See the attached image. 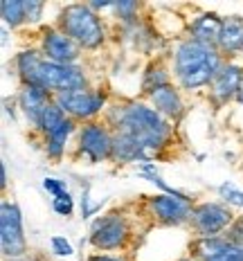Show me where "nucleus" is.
<instances>
[{"label":"nucleus","instance_id":"c85d7f7f","mask_svg":"<svg viewBox=\"0 0 243 261\" xmlns=\"http://www.w3.org/2000/svg\"><path fill=\"white\" fill-rule=\"evenodd\" d=\"M41 187H43V192H47V194L52 196V198H59V196H63L66 192H70L66 180H59V178H50V176L43 178Z\"/></svg>","mask_w":243,"mask_h":261},{"label":"nucleus","instance_id":"dca6fc26","mask_svg":"<svg viewBox=\"0 0 243 261\" xmlns=\"http://www.w3.org/2000/svg\"><path fill=\"white\" fill-rule=\"evenodd\" d=\"M216 50L228 61L243 54V16H225L223 18V30H221Z\"/></svg>","mask_w":243,"mask_h":261},{"label":"nucleus","instance_id":"6ab92c4d","mask_svg":"<svg viewBox=\"0 0 243 261\" xmlns=\"http://www.w3.org/2000/svg\"><path fill=\"white\" fill-rule=\"evenodd\" d=\"M174 84V79H171V70L167 68L162 61H151L147 65V70H144L142 74V90L144 95H151L153 90L162 88V86H169Z\"/></svg>","mask_w":243,"mask_h":261},{"label":"nucleus","instance_id":"a211bd4d","mask_svg":"<svg viewBox=\"0 0 243 261\" xmlns=\"http://www.w3.org/2000/svg\"><path fill=\"white\" fill-rule=\"evenodd\" d=\"M43 52L39 47H30V50H20L18 54L14 57V68H16V74H18L20 84H30L34 79L36 70L43 61Z\"/></svg>","mask_w":243,"mask_h":261},{"label":"nucleus","instance_id":"7c9ffc66","mask_svg":"<svg viewBox=\"0 0 243 261\" xmlns=\"http://www.w3.org/2000/svg\"><path fill=\"white\" fill-rule=\"evenodd\" d=\"M207 261H243V246H234V243H230L223 252H219L216 257L207 259Z\"/></svg>","mask_w":243,"mask_h":261},{"label":"nucleus","instance_id":"2f4dec72","mask_svg":"<svg viewBox=\"0 0 243 261\" xmlns=\"http://www.w3.org/2000/svg\"><path fill=\"white\" fill-rule=\"evenodd\" d=\"M86 261H131L126 252H93Z\"/></svg>","mask_w":243,"mask_h":261},{"label":"nucleus","instance_id":"9b49d317","mask_svg":"<svg viewBox=\"0 0 243 261\" xmlns=\"http://www.w3.org/2000/svg\"><path fill=\"white\" fill-rule=\"evenodd\" d=\"M39 50L47 61L63 63V65H77L81 59V47L70 36H66L57 25H47L41 30V45Z\"/></svg>","mask_w":243,"mask_h":261},{"label":"nucleus","instance_id":"aec40b11","mask_svg":"<svg viewBox=\"0 0 243 261\" xmlns=\"http://www.w3.org/2000/svg\"><path fill=\"white\" fill-rule=\"evenodd\" d=\"M228 246L230 241L225 237H196V241L192 243V257L196 261H207L223 252Z\"/></svg>","mask_w":243,"mask_h":261},{"label":"nucleus","instance_id":"72a5a7b5","mask_svg":"<svg viewBox=\"0 0 243 261\" xmlns=\"http://www.w3.org/2000/svg\"><path fill=\"white\" fill-rule=\"evenodd\" d=\"M0 187H7V165L5 162H0Z\"/></svg>","mask_w":243,"mask_h":261},{"label":"nucleus","instance_id":"423d86ee","mask_svg":"<svg viewBox=\"0 0 243 261\" xmlns=\"http://www.w3.org/2000/svg\"><path fill=\"white\" fill-rule=\"evenodd\" d=\"M54 101L66 111L68 117H72L74 122H95L101 113H106V90L101 88H77L68 92H59L54 95Z\"/></svg>","mask_w":243,"mask_h":261},{"label":"nucleus","instance_id":"4be33fe9","mask_svg":"<svg viewBox=\"0 0 243 261\" xmlns=\"http://www.w3.org/2000/svg\"><path fill=\"white\" fill-rule=\"evenodd\" d=\"M66 119H68L66 111H63V108L59 106L57 101H52V104L47 106L45 115H43V122H41V130H39V133H41V135L50 133V130H54L57 126H61V124L66 122Z\"/></svg>","mask_w":243,"mask_h":261},{"label":"nucleus","instance_id":"9d476101","mask_svg":"<svg viewBox=\"0 0 243 261\" xmlns=\"http://www.w3.org/2000/svg\"><path fill=\"white\" fill-rule=\"evenodd\" d=\"M194 198H178V196H169V194H153L147 196L144 200V210L149 216H153L155 223L160 225H185L192 219L194 212Z\"/></svg>","mask_w":243,"mask_h":261},{"label":"nucleus","instance_id":"f3484780","mask_svg":"<svg viewBox=\"0 0 243 261\" xmlns=\"http://www.w3.org/2000/svg\"><path fill=\"white\" fill-rule=\"evenodd\" d=\"M79 126L77 122H74L72 117H68L66 122L61 124V126H57L54 130L43 135V149H45V155L50 158V160H61L63 155H66V149H68V140L72 133H77Z\"/></svg>","mask_w":243,"mask_h":261},{"label":"nucleus","instance_id":"bb28decb","mask_svg":"<svg viewBox=\"0 0 243 261\" xmlns=\"http://www.w3.org/2000/svg\"><path fill=\"white\" fill-rule=\"evenodd\" d=\"M45 12V3L41 0H25V25H34L43 18Z\"/></svg>","mask_w":243,"mask_h":261},{"label":"nucleus","instance_id":"f03ea898","mask_svg":"<svg viewBox=\"0 0 243 261\" xmlns=\"http://www.w3.org/2000/svg\"><path fill=\"white\" fill-rule=\"evenodd\" d=\"M171 61H174V79L178 88L194 92L201 88H209V84L214 81L225 59L216 47L198 43L187 36V39L178 41L174 54H171Z\"/></svg>","mask_w":243,"mask_h":261},{"label":"nucleus","instance_id":"f257e3e1","mask_svg":"<svg viewBox=\"0 0 243 261\" xmlns=\"http://www.w3.org/2000/svg\"><path fill=\"white\" fill-rule=\"evenodd\" d=\"M106 124L113 128V133H124L135 140L149 158L155 162V155L169 146L171 142V122L165 119L151 104L142 101H122V104L111 106L104 113Z\"/></svg>","mask_w":243,"mask_h":261},{"label":"nucleus","instance_id":"c9c22d12","mask_svg":"<svg viewBox=\"0 0 243 261\" xmlns=\"http://www.w3.org/2000/svg\"><path fill=\"white\" fill-rule=\"evenodd\" d=\"M12 261H34V259H30V254H27V257H20V259H12Z\"/></svg>","mask_w":243,"mask_h":261},{"label":"nucleus","instance_id":"7ed1b4c3","mask_svg":"<svg viewBox=\"0 0 243 261\" xmlns=\"http://www.w3.org/2000/svg\"><path fill=\"white\" fill-rule=\"evenodd\" d=\"M57 27L81 50H99L106 43V27L88 3H70L59 12Z\"/></svg>","mask_w":243,"mask_h":261},{"label":"nucleus","instance_id":"c756f323","mask_svg":"<svg viewBox=\"0 0 243 261\" xmlns=\"http://www.w3.org/2000/svg\"><path fill=\"white\" fill-rule=\"evenodd\" d=\"M228 239L230 243H234V246H243V216H236L234 223L228 227V232L223 234Z\"/></svg>","mask_w":243,"mask_h":261},{"label":"nucleus","instance_id":"f8f14e48","mask_svg":"<svg viewBox=\"0 0 243 261\" xmlns=\"http://www.w3.org/2000/svg\"><path fill=\"white\" fill-rule=\"evenodd\" d=\"M54 101V95L47 90L39 88V86L32 84H20L18 97H16V104H18L20 113L25 115V119L30 122V126L34 130H41V122L45 115L47 106Z\"/></svg>","mask_w":243,"mask_h":261},{"label":"nucleus","instance_id":"20e7f679","mask_svg":"<svg viewBox=\"0 0 243 261\" xmlns=\"http://www.w3.org/2000/svg\"><path fill=\"white\" fill-rule=\"evenodd\" d=\"M131 239H133L131 221L122 212H108V214L97 216L93 221L88 243L97 252H122V250H126Z\"/></svg>","mask_w":243,"mask_h":261},{"label":"nucleus","instance_id":"cd10ccee","mask_svg":"<svg viewBox=\"0 0 243 261\" xmlns=\"http://www.w3.org/2000/svg\"><path fill=\"white\" fill-rule=\"evenodd\" d=\"M50 250L57 254V257H72V254H74L72 243H70L66 237H61V234L50 237Z\"/></svg>","mask_w":243,"mask_h":261},{"label":"nucleus","instance_id":"2eb2a0df","mask_svg":"<svg viewBox=\"0 0 243 261\" xmlns=\"http://www.w3.org/2000/svg\"><path fill=\"white\" fill-rule=\"evenodd\" d=\"M221 30H223V16L216 12H201L189 23V39L205 43V45H219Z\"/></svg>","mask_w":243,"mask_h":261},{"label":"nucleus","instance_id":"ddd939ff","mask_svg":"<svg viewBox=\"0 0 243 261\" xmlns=\"http://www.w3.org/2000/svg\"><path fill=\"white\" fill-rule=\"evenodd\" d=\"M241 81H243V65L225 59V63L221 65V70L216 72L214 81L209 84V99H212L216 106H223V104H228V101L236 99Z\"/></svg>","mask_w":243,"mask_h":261},{"label":"nucleus","instance_id":"5701e85b","mask_svg":"<svg viewBox=\"0 0 243 261\" xmlns=\"http://www.w3.org/2000/svg\"><path fill=\"white\" fill-rule=\"evenodd\" d=\"M219 198H221V203H225L228 207H243V189L241 187H236L234 182H223V185H219Z\"/></svg>","mask_w":243,"mask_h":261},{"label":"nucleus","instance_id":"6e6552de","mask_svg":"<svg viewBox=\"0 0 243 261\" xmlns=\"http://www.w3.org/2000/svg\"><path fill=\"white\" fill-rule=\"evenodd\" d=\"M113 128L106 122H86L77 130V153L84 155L90 165L113 158Z\"/></svg>","mask_w":243,"mask_h":261},{"label":"nucleus","instance_id":"412c9836","mask_svg":"<svg viewBox=\"0 0 243 261\" xmlns=\"http://www.w3.org/2000/svg\"><path fill=\"white\" fill-rule=\"evenodd\" d=\"M0 16H3L5 27H16L25 25V0H3L0 3Z\"/></svg>","mask_w":243,"mask_h":261},{"label":"nucleus","instance_id":"1a4fd4ad","mask_svg":"<svg viewBox=\"0 0 243 261\" xmlns=\"http://www.w3.org/2000/svg\"><path fill=\"white\" fill-rule=\"evenodd\" d=\"M236 216L232 214V207L219 200H203L194 205L189 225L196 232V237H223L228 227L234 223Z\"/></svg>","mask_w":243,"mask_h":261},{"label":"nucleus","instance_id":"b1692460","mask_svg":"<svg viewBox=\"0 0 243 261\" xmlns=\"http://www.w3.org/2000/svg\"><path fill=\"white\" fill-rule=\"evenodd\" d=\"M113 12L117 14V18H120L122 23L131 25V23H135V18H138L140 3H135V0H120V3H115Z\"/></svg>","mask_w":243,"mask_h":261},{"label":"nucleus","instance_id":"4468645a","mask_svg":"<svg viewBox=\"0 0 243 261\" xmlns=\"http://www.w3.org/2000/svg\"><path fill=\"white\" fill-rule=\"evenodd\" d=\"M149 104L153 106L165 119H169V122H178V119L185 115V101H182L180 88L174 84L162 86V88L151 92Z\"/></svg>","mask_w":243,"mask_h":261},{"label":"nucleus","instance_id":"393cba45","mask_svg":"<svg viewBox=\"0 0 243 261\" xmlns=\"http://www.w3.org/2000/svg\"><path fill=\"white\" fill-rule=\"evenodd\" d=\"M106 200H101V203H93V198H90V187H84V192H81V198H79V207H81V219H93V216L104 207Z\"/></svg>","mask_w":243,"mask_h":261},{"label":"nucleus","instance_id":"f704fd0d","mask_svg":"<svg viewBox=\"0 0 243 261\" xmlns=\"http://www.w3.org/2000/svg\"><path fill=\"white\" fill-rule=\"evenodd\" d=\"M236 101L243 106V81H241V88H239V95H236Z\"/></svg>","mask_w":243,"mask_h":261},{"label":"nucleus","instance_id":"a878e982","mask_svg":"<svg viewBox=\"0 0 243 261\" xmlns=\"http://www.w3.org/2000/svg\"><path fill=\"white\" fill-rule=\"evenodd\" d=\"M52 210H54V214H59V216H72L74 214V196L66 192L63 196H59V198H52Z\"/></svg>","mask_w":243,"mask_h":261},{"label":"nucleus","instance_id":"39448f33","mask_svg":"<svg viewBox=\"0 0 243 261\" xmlns=\"http://www.w3.org/2000/svg\"><path fill=\"white\" fill-rule=\"evenodd\" d=\"M32 86H39V88L59 95V92H68V90H77L88 86V77H86L84 68L77 65H63V63H54L43 59L39 70H36L34 79L30 81Z\"/></svg>","mask_w":243,"mask_h":261},{"label":"nucleus","instance_id":"0eeeda50","mask_svg":"<svg viewBox=\"0 0 243 261\" xmlns=\"http://www.w3.org/2000/svg\"><path fill=\"white\" fill-rule=\"evenodd\" d=\"M0 250H3V257L7 261L27 257L23 212L12 200L0 203Z\"/></svg>","mask_w":243,"mask_h":261},{"label":"nucleus","instance_id":"473e14b6","mask_svg":"<svg viewBox=\"0 0 243 261\" xmlns=\"http://www.w3.org/2000/svg\"><path fill=\"white\" fill-rule=\"evenodd\" d=\"M88 5L95 9L97 14H99L101 9H113V7H115V3H108V0H101V3H99V0H95V3H88Z\"/></svg>","mask_w":243,"mask_h":261}]
</instances>
